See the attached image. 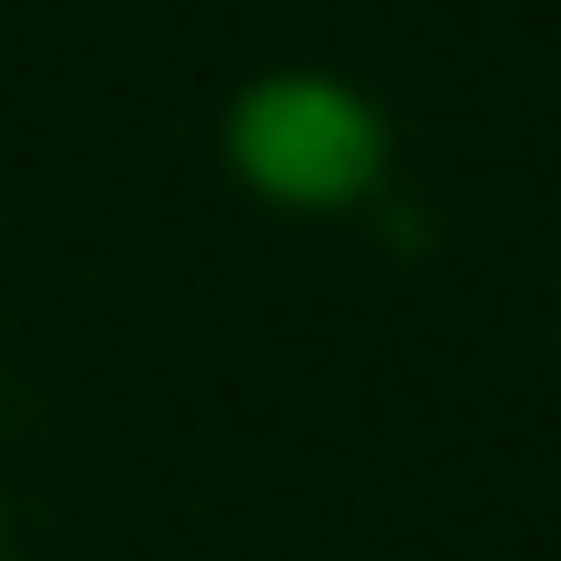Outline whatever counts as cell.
<instances>
[{
    "mask_svg": "<svg viewBox=\"0 0 561 561\" xmlns=\"http://www.w3.org/2000/svg\"><path fill=\"white\" fill-rule=\"evenodd\" d=\"M234 169L280 206H346L383 179V122L328 76H272L225 122Z\"/></svg>",
    "mask_w": 561,
    "mask_h": 561,
    "instance_id": "cell-1",
    "label": "cell"
}]
</instances>
